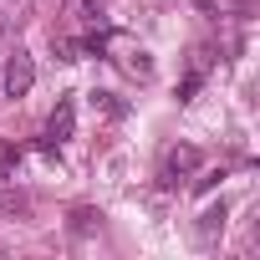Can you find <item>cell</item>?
<instances>
[{"instance_id": "3957f363", "label": "cell", "mask_w": 260, "mask_h": 260, "mask_svg": "<svg viewBox=\"0 0 260 260\" xmlns=\"http://www.w3.org/2000/svg\"><path fill=\"white\" fill-rule=\"evenodd\" d=\"M72 127H77V102L61 97L56 112H51V122H46V138H51V143H67V138H72Z\"/></svg>"}, {"instance_id": "277c9868", "label": "cell", "mask_w": 260, "mask_h": 260, "mask_svg": "<svg viewBox=\"0 0 260 260\" xmlns=\"http://www.w3.org/2000/svg\"><path fill=\"white\" fill-rule=\"evenodd\" d=\"M21 158H26V148H21V143H0V179H16Z\"/></svg>"}, {"instance_id": "7a4b0ae2", "label": "cell", "mask_w": 260, "mask_h": 260, "mask_svg": "<svg viewBox=\"0 0 260 260\" xmlns=\"http://www.w3.org/2000/svg\"><path fill=\"white\" fill-rule=\"evenodd\" d=\"M199 148H189V143H179V148H169V158H164V179L169 184H179V179H189V174H199Z\"/></svg>"}, {"instance_id": "52a82bcc", "label": "cell", "mask_w": 260, "mask_h": 260, "mask_svg": "<svg viewBox=\"0 0 260 260\" xmlns=\"http://www.w3.org/2000/svg\"><path fill=\"white\" fill-rule=\"evenodd\" d=\"M204 87V72H189L184 82H179V102H194V92Z\"/></svg>"}, {"instance_id": "5b68a950", "label": "cell", "mask_w": 260, "mask_h": 260, "mask_svg": "<svg viewBox=\"0 0 260 260\" xmlns=\"http://www.w3.org/2000/svg\"><path fill=\"white\" fill-rule=\"evenodd\" d=\"M214 230H224V204H214V209L204 214V224H199V240H214Z\"/></svg>"}, {"instance_id": "6da1fadb", "label": "cell", "mask_w": 260, "mask_h": 260, "mask_svg": "<svg viewBox=\"0 0 260 260\" xmlns=\"http://www.w3.org/2000/svg\"><path fill=\"white\" fill-rule=\"evenodd\" d=\"M0 82H6L11 97H26V92L36 87V67H31V56H26V51H11V61L0 67Z\"/></svg>"}, {"instance_id": "8992f818", "label": "cell", "mask_w": 260, "mask_h": 260, "mask_svg": "<svg viewBox=\"0 0 260 260\" xmlns=\"http://www.w3.org/2000/svg\"><path fill=\"white\" fill-rule=\"evenodd\" d=\"M92 107H102L107 117H122V112H127V107H122V102H117L112 92H92Z\"/></svg>"}, {"instance_id": "ba28073f", "label": "cell", "mask_w": 260, "mask_h": 260, "mask_svg": "<svg viewBox=\"0 0 260 260\" xmlns=\"http://www.w3.org/2000/svg\"><path fill=\"white\" fill-rule=\"evenodd\" d=\"M0 214H31V204L21 194H0Z\"/></svg>"}]
</instances>
